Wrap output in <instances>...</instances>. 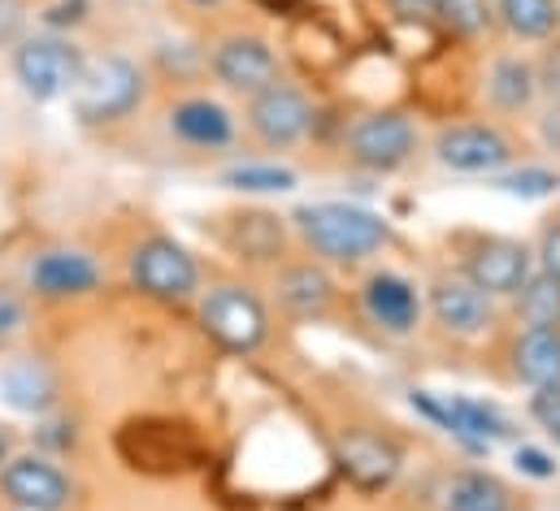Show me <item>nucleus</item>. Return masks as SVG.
I'll list each match as a JSON object with an SVG mask.
<instances>
[{"mask_svg":"<svg viewBox=\"0 0 560 511\" xmlns=\"http://www.w3.org/2000/svg\"><path fill=\"white\" fill-rule=\"evenodd\" d=\"M291 226L300 243L326 264H361L392 243V222L383 213L343 200L300 204L291 213Z\"/></svg>","mask_w":560,"mask_h":511,"instance_id":"obj_1","label":"nucleus"},{"mask_svg":"<svg viewBox=\"0 0 560 511\" xmlns=\"http://www.w3.org/2000/svg\"><path fill=\"white\" fill-rule=\"evenodd\" d=\"M31 286L48 299H70V295H88L101 282L96 260L83 252H44L31 260Z\"/></svg>","mask_w":560,"mask_h":511,"instance_id":"obj_19","label":"nucleus"},{"mask_svg":"<svg viewBox=\"0 0 560 511\" xmlns=\"http://www.w3.org/2000/svg\"><path fill=\"white\" fill-rule=\"evenodd\" d=\"M513 312L522 325H560V277L535 264V273L513 295Z\"/></svg>","mask_w":560,"mask_h":511,"instance_id":"obj_24","label":"nucleus"},{"mask_svg":"<svg viewBox=\"0 0 560 511\" xmlns=\"http://www.w3.org/2000/svg\"><path fill=\"white\" fill-rule=\"evenodd\" d=\"M491 22H495L491 0H439V26L460 35V39L482 35Z\"/></svg>","mask_w":560,"mask_h":511,"instance_id":"obj_27","label":"nucleus"},{"mask_svg":"<svg viewBox=\"0 0 560 511\" xmlns=\"http://www.w3.org/2000/svg\"><path fill=\"white\" fill-rule=\"evenodd\" d=\"M209 70L235 96H257V92L275 87L282 79L279 48L266 35H253V31H235L226 39H218L213 52H209Z\"/></svg>","mask_w":560,"mask_h":511,"instance_id":"obj_9","label":"nucleus"},{"mask_svg":"<svg viewBox=\"0 0 560 511\" xmlns=\"http://www.w3.org/2000/svg\"><path fill=\"white\" fill-rule=\"evenodd\" d=\"M544 87V74L526 57H495L487 70V100L495 114H526Z\"/></svg>","mask_w":560,"mask_h":511,"instance_id":"obj_20","label":"nucleus"},{"mask_svg":"<svg viewBox=\"0 0 560 511\" xmlns=\"http://www.w3.org/2000/svg\"><path fill=\"white\" fill-rule=\"evenodd\" d=\"M491 187L509 200H522V204H539V200H552L560 191V169L552 165H522V169H500L491 178Z\"/></svg>","mask_w":560,"mask_h":511,"instance_id":"obj_26","label":"nucleus"},{"mask_svg":"<svg viewBox=\"0 0 560 511\" xmlns=\"http://www.w3.org/2000/svg\"><path fill=\"white\" fill-rule=\"evenodd\" d=\"M530 273H535V248L517 239H478L460 260V277L491 299H513Z\"/></svg>","mask_w":560,"mask_h":511,"instance_id":"obj_11","label":"nucleus"},{"mask_svg":"<svg viewBox=\"0 0 560 511\" xmlns=\"http://www.w3.org/2000/svg\"><path fill=\"white\" fill-rule=\"evenodd\" d=\"M0 490L18 511H66L70 482L44 455H13L0 468Z\"/></svg>","mask_w":560,"mask_h":511,"instance_id":"obj_13","label":"nucleus"},{"mask_svg":"<svg viewBox=\"0 0 560 511\" xmlns=\"http://www.w3.org/2000/svg\"><path fill=\"white\" fill-rule=\"evenodd\" d=\"M530 420L548 433V442L560 447V385H548V390L530 394Z\"/></svg>","mask_w":560,"mask_h":511,"instance_id":"obj_29","label":"nucleus"},{"mask_svg":"<svg viewBox=\"0 0 560 511\" xmlns=\"http://www.w3.org/2000/svg\"><path fill=\"white\" fill-rule=\"evenodd\" d=\"M434 161L465 178H495L517 161V147L495 122H452L434 134Z\"/></svg>","mask_w":560,"mask_h":511,"instance_id":"obj_6","label":"nucleus"},{"mask_svg":"<svg viewBox=\"0 0 560 511\" xmlns=\"http://www.w3.org/2000/svg\"><path fill=\"white\" fill-rule=\"evenodd\" d=\"M200 325L231 356H257L270 338V312H266L261 295H253L248 286H235V282L209 286L200 295Z\"/></svg>","mask_w":560,"mask_h":511,"instance_id":"obj_3","label":"nucleus"},{"mask_svg":"<svg viewBox=\"0 0 560 511\" xmlns=\"http://www.w3.org/2000/svg\"><path fill=\"white\" fill-rule=\"evenodd\" d=\"M409 403H413V412L430 416L443 433H452V438H456L460 447H469V451H491V442H509V438H513V425L504 420V412L491 407V403H482V399L413 390Z\"/></svg>","mask_w":560,"mask_h":511,"instance_id":"obj_5","label":"nucleus"},{"mask_svg":"<svg viewBox=\"0 0 560 511\" xmlns=\"http://www.w3.org/2000/svg\"><path fill=\"white\" fill-rule=\"evenodd\" d=\"M387 9L409 26H439V0H387Z\"/></svg>","mask_w":560,"mask_h":511,"instance_id":"obj_30","label":"nucleus"},{"mask_svg":"<svg viewBox=\"0 0 560 511\" xmlns=\"http://www.w3.org/2000/svg\"><path fill=\"white\" fill-rule=\"evenodd\" d=\"M275 299L291 321H326L335 312V299H339V286L335 277L326 273V264L317 260H295V264H282L279 277H275Z\"/></svg>","mask_w":560,"mask_h":511,"instance_id":"obj_15","label":"nucleus"},{"mask_svg":"<svg viewBox=\"0 0 560 511\" xmlns=\"http://www.w3.org/2000/svg\"><path fill=\"white\" fill-rule=\"evenodd\" d=\"M539 134H544V143L560 152V105H552L548 114H544V122H539Z\"/></svg>","mask_w":560,"mask_h":511,"instance_id":"obj_34","label":"nucleus"},{"mask_svg":"<svg viewBox=\"0 0 560 511\" xmlns=\"http://www.w3.org/2000/svg\"><path fill=\"white\" fill-rule=\"evenodd\" d=\"M4 451H9V442H4V433H0V464H4Z\"/></svg>","mask_w":560,"mask_h":511,"instance_id":"obj_39","label":"nucleus"},{"mask_svg":"<svg viewBox=\"0 0 560 511\" xmlns=\"http://www.w3.org/2000/svg\"><path fill=\"white\" fill-rule=\"evenodd\" d=\"M0 394H4V403H9L13 412L39 416V412L52 407L57 382H52V373H48L39 360H13V365L0 373Z\"/></svg>","mask_w":560,"mask_h":511,"instance_id":"obj_22","label":"nucleus"},{"mask_svg":"<svg viewBox=\"0 0 560 511\" xmlns=\"http://www.w3.org/2000/svg\"><path fill=\"white\" fill-rule=\"evenodd\" d=\"M222 187L244 191V195H287L300 187V174L279 165V161H240L222 174Z\"/></svg>","mask_w":560,"mask_h":511,"instance_id":"obj_23","label":"nucleus"},{"mask_svg":"<svg viewBox=\"0 0 560 511\" xmlns=\"http://www.w3.org/2000/svg\"><path fill=\"white\" fill-rule=\"evenodd\" d=\"M187 4H196V9H213V4H222V0H187Z\"/></svg>","mask_w":560,"mask_h":511,"instance_id":"obj_38","label":"nucleus"},{"mask_svg":"<svg viewBox=\"0 0 560 511\" xmlns=\"http://www.w3.org/2000/svg\"><path fill=\"white\" fill-rule=\"evenodd\" d=\"M83 74V52L61 35H35L18 39L13 48V79L31 100H61L74 92Z\"/></svg>","mask_w":560,"mask_h":511,"instance_id":"obj_4","label":"nucleus"},{"mask_svg":"<svg viewBox=\"0 0 560 511\" xmlns=\"http://www.w3.org/2000/svg\"><path fill=\"white\" fill-rule=\"evenodd\" d=\"M513 468H517L522 477H530V482H552L560 473L557 455H552L548 447H535V442H517V447H513Z\"/></svg>","mask_w":560,"mask_h":511,"instance_id":"obj_28","label":"nucleus"},{"mask_svg":"<svg viewBox=\"0 0 560 511\" xmlns=\"http://www.w3.org/2000/svg\"><path fill=\"white\" fill-rule=\"evenodd\" d=\"M335 460L339 468L361 486V490H383L400 477V464L405 455L396 451V442H387L383 433H370V429H348L335 447Z\"/></svg>","mask_w":560,"mask_h":511,"instance_id":"obj_16","label":"nucleus"},{"mask_svg":"<svg viewBox=\"0 0 560 511\" xmlns=\"http://www.w3.org/2000/svg\"><path fill=\"white\" fill-rule=\"evenodd\" d=\"M443 511H517L513 508V495L487 477V473H460L452 477L447 495H443Z\"/></svg>","mask_w":560,"mask_h":511,"instance_id":"obj_25","label":"nucleus"},{"mask_svg":"<svg viewBox=\"0 0 560 511\" xmlns=\"http://www.w3.org/2000/svg\"><path fill=\"white\" fill-rule=\"evenodd\" d=\"M361 308L365 317L383 330V334H413L421 321V290L405 277V273H392V269H378L365 277L361 286Z\"/></svg>","mask_w":560,"mask_h":511,"instance_id":"obj_14","label":"nucleus"},{"mask_svg":"<svg viewBox=\"0 0 560 511\" xmlns=\"http://www.w3.org/2000/svg\"><path fill=\"white\" fill-rule=\"evenodd\" d=\"M544 83H548V92L557 96V105H560V57H557V66H552V74H548Z\"/></svg>","mask_w":560,"mask_h":511,"instance_id":"obj_37","label":"nucleus"},{"mask_svg":"<svg viewBox=\"0 0 560 511\" xmlns=\"http://www.w3.org/2000/svg\"><path fill=\"white\" fill-rule=\"evenodd\" d=\"M491 13L522 44H544L560 31V0H495Z\"/></svg>","mask_w":560,"mask_h":511,"instance_id":"obj_21","label":"nucleus"},{"mask_svg":"<svg viewBox=\"0 0 560 511\" xmlns=\"http://www.w3.org/2000/svg\"><path fill=\"white\" fill-rule=\"evenodd\" d=\"M22 31V0H0V44H13Z\"/></svg>","mask_w":560,"mask_h":511,"instance_id":"obj_32","label":"nucleus"},{"mask_svg":"<svg viewBox=\"0 0 560 511\" xmlns=\"http://www.w3.org/2000/svg\"><path fill=\"white\" fill-rule=\"evenodd\" d=\"M509 369L530 390L560 385V325H522L509 343Z\"/></svg>","mask_w":560,"mask_h":511,"instance_id":"obj_18","label":"nucleus"},{"mask_svg":"<svg viewBox=\"0 0 560 511\" xmlns=\"http://www.w3.org/2000/svg\"><path fill=\"white\" fill-rule=\"evenodd\" d=\"M13 321H18V308L13 304H0V334L13 330Z\"/></svg>","mask_w":560,"mask_h":511,"instance_id":"obj_36","label":"nucleus"},{"mask_svg":"<svg viewBox=\"0 0 560 511\" xmlns=\"http://www.w3.org/2000/svg\"><path fill=\"white\" fill-rule=\"evenodd\" d=\"M170 134L200 152H222L235 143V114L209 96H187L170 109Z\"/></svg>","mask_w":560,"mask_h":511,"instance_id":"obj_17","label":"nucleus"},{"mask_svg":"<svg viewBox=\"0 0 560 511\" xmlns=\"http://www.w3.org/2000/svg\"><path fill=\"white\" fill-rule=\"evenodd\" d=\"M131 282L140 286L148 299L183 304V299L196 295L200 269H196V255L187 252L183 243L156 235V239H143L140 248L131 252Z\"/></svg>","mask_w":560,"mask_h":511,"instance_id":"obj_10","label":"nucleus"},{"mask_svg":"<svg viewBox=\"0 0 560 511\" xmlns=\"http://www.w3.org/2000/svg\"><path fill=\"white\" fill-rule=\"evenodd\" d=\"M425 308H430L434 325L452 338H482L495 325V299L482 295L460 273L456 277H434L425 286Z\"/></svg>","mask_w":560,"mask_h":511,"instance_id":"obj_12","label":"nucleus"},{"mask_svg":"<svg viewBox=\"0 0 560 511\" xmlns=\"http://www.w3.org/2000/svg\"><path fill=\"white\" fill-rule=\"evenodd\" d=\"M143 105V70L127 57L83 61V74L70 92V109L83 127H109L131 118Z\"/></svg>","mask_w":560,"mask_h":511,"instance_id":"obj_2","label":"nucleus"},{"mask_svg":"<svg viewBox=\"0 0 560 511\" xmlns=\"http://www.w3.org/2000/svg\"><path fill=\"white\" fill-rule=\"evenodd\" d=\"M83 9H88V0H61V4H52V9L44 13V22H48V26H70V22L83 17Z\"/></svg>","mask_w":560,"mask_h":511,"instance_id":"obj_33","label":"nucleus"},{"mask_svg":"<svg viewBox=\"0 0 560 511\" xmlns=\"http://www.w3.org/2000/svg\"><path fill=\"white\" fill-rule=\"evenodd\" d=\"M418 143L421 139L413 118H405L396 109H378V114H365L352 122L348 161L357 169H370V174H396L418 156Z\"/></svg>","mask_w":560,"mask_h":511,"instance_id":"obj_8","label":"nucleus"},{"mask_svg":"<svg viewBox=\"0 0 560 511\" xmlns=\"http://www.w3.org/2000/svg\"><path fill=\"white\" fill-rule=\"evenodd\" d=\"M535 264H539V269H548L552 277H560V217L544 226L539 248H535Z\"/></svg>","mask_w":560,"mask_h":511,"instance_id":"obj_31","label":"nucleus"},{"mask_svg":"<svg viewBox=\"0 0 560 511\" xmlns=\"http://www.w3.org/2000/svg\"><path fill=\"white\" fill-rule=\"evenodd\" d=\"M266 13H295V9H304L308 0H257Z\"/></svg>","mask_w":560,"mask_h":511,"instance_id":"obj_35","label":"nucleus"},{"mask_svg":"<svg viewBox=\"0 0 560 511\" xmlns=\"http://www.w3.org/2000/svg\"><path fill=\"white\" fill-rule=\"evenodd\" d=\"M244 122H248V134L266 152H291V147H300L308 139V130L317 122V109H313V100L295 83H282L279 79L275 87L248 96Z\"/></svg>","mask_w":560,"mask_h":511,"instance_id":"obj_7","label":"nucleus"}]
</instances>
